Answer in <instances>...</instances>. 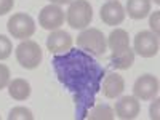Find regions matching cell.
<instances>
[{
  "label": "cell",
  "instance_id": "1",
  "mask_svg": "<svg viewBox=\"0 0 160 120\" xmlns=\"http://www.w3.org/2000/svg\"><path fill=\"white\" fill-rule=\"evenodd\" d=\"M59 82L68 88L75 102V118H87L95 106V98L101 90L106 71L102 66L83 50L71 48L58 53L51 61Z\"/></svg>",
  "mask_w": 160,
  "mask_h": 120
},
{
  "label": "cell",
  "instance_id": "2",
  "mask_svg": "<svg viewBox=\"0 0 160 120\" xmlns=\"http://www.w3.org/2000/svg\"><path fill=\"white\" fill-rule=\"evenodd\" d=\"M108 47L111 48V62L115 69H128L135 62V50L130 48V37L123 29H115L108 37Z\"/></svg>",
  "mask_w": 160,
  "mask_h": 120
},
{
  "label": "cell",
  "instance_id": "3",
  "mask_svg": "<svg viewBox=\"0 0 160 120\" xmlns=\"http://www.w3.org/2000/svg\"><path fill=\"white\" fill-rule=\"evenodd\" d=\"M77 47L91 56H102L108 48V38L96 28L83 29L77 35Z\"/></svg>",
  "mask_w": 160,
  "mask_h": 120
},
{
  "label": "cell",
  "instance_id": "4",
  "mask_svg": "<svg viewBox=\"0 0 160 120\" xmlns=\"http://www.w3.org/2000/svg\"><path fill=\"white\" fill-rule=\"evenodd\" d=\"M68 24L72 29H87L93 21V8L88 0H74L69 5L68 15H66Z\"/></svg>",
  "mask_w": 160,
  "mask_h": 120
},
{
  "label": "cell",
  "instance_id": "5",
  "mask_svg": "<svg viewBox=\"0 0 160 120\" xmlns=\"http://www.w3.org/2000/svg\"><path fill=\"white\" fill-rule=\"evenodd\" d=\"M16 59L21 64V68L35 69V68H38V64L42 62L43 55H42V50H40L37 42L26 38L16 47Z\"/></svg>",
  "mask_w": 160,
  "mask_h": 120
},
{
  "label": "cell",
  "instance_id": "6",
  "mask_svg": "<svg viewBox=\"0 0 160 120\" xmlns=\"http://www.w3.org/2000/svg\"><path fill=\"white\" fill-rule=\"evenodd\" d=\"M8 32L13 35V38H19V40H26L31 38L35 32V22L34 19L26 15V13H15L7 22Z\"/></svg>",
  "mask_w": 160,
  "mask_h": 120
},
{
  "label": "cell",
  "instance_id": "7",
  "mask_svg": "<svg viewBox=\"0 0 160 120\" xmlns=\"http://www.w3.org/2000/svg\"><path fill=\"white\" fill-rule=\"evenodd\" d=\"M135 53H138L142 58H152L158 53L160 42H158V35H155L152 31H141L135 37Z\"/></svg>",
  "mask_w": 160,
  "mask_h": 120
},
{
  "label": "cell",
  "instance_id": "8",
  "mask_svg": "<svg viewBox=\"0 0 160 120\" xmlns=\"http://www.w3.org/2000/svg\"><path fill=\"white\" fill-rule=\"evenodd\" d=\"M133 93H135V98H138L139 101L154 99L158 93V78L152 74H144L138 77L133 85Z\"/></svg>",
  "mask_w": 160,
  "mask_h": 120
},
{
  "label": "cell",
  "instance_id": "9",
  "mask_svg": "<svg viewBox=\"0 0 160 120\" xmlns=\"http://www.w3.org/2000/svg\"><path fill=\"white\" fill-rule=\"evenodd\" d=\"M64 19H66V16H64V11L61 10V7L53 5V3L43 7L42 11H40V15H38V24L47 31L59 29L64 24Z\"/></svg>",
  "mask_w": 160,
  "mask_h": 120
},
{
  "label": "cell",
  "instance_id": "10",
  "mask_svg": "<svg viewBox=\"0 0 160 120\" xmlns=\"http://www.w3.org/2000/svg\"><path fill=\"white\" fill-rule=\"evenodd\" d=\"M99 15L106 26H118L125 19V8L118 0H109L101 7Z\"/></svg>",
  "mask_w": 160,
  "mask_h": 120
},
{
  "label": "cell",
  "instance_id": "11",
  "mask_svg": "<svg viewBox=\"0 0 160 120\" xmlns=\"http://www.w3.org/2000/svg\"><path fill=\"white\" fill-rule=\"evenodd\" d=\"M72 43H74V38L71 37V34L66 31H61V29L51 31L50 35L47 37V48L51 53H56V55L71 50Z\"/></svg>",
  "mask_w": 160,
  "mask_h": 120
},
{
  "label": "cell",
  "instance_id": "12",
  "mask_svg": "<svg viewBox=\"0 0 160 120\" xmlns=\"http://www.w3.org/2000/svg\"><path fill=\"white\" fill-rule=\"evenodd\" d=\"M139 112H141V104L139 99L135 96H123L118 99V102H115V115L123 120L136 118Z\"/></svg>",
  "mask_w": 160,
  "mask_h": 120
},
{
  "label": "cell",
  "instance_id": "13",
  "mask_svg": "<svg viewBox=\"0 0 160 120\" xmlns=\"http://www.w3.org/2000/svg\"><path fill=\"white\" fill-rule=\"evenodd\" d=\"M125 90V80L118 74H109L102 82V95L109 99L120 96Z\"/></svg>",
  "mask_w": 160,
  "mask_h": 120
},
{
  "label": "cell",
  "instance_id": "14",
  "mask_svg": "<svg viewBox=\"0 0 160 120\" xmlns=\"http://www.w3.org/2000/svg\"><path fill=\"white\" fill-rule=\"evenodd\" d=\"M125 13L131 19H144L151 13V0H128Z\"/></svg>",
  "mask_w": 160,
  "mask_h": 120
},
{
  "label": "cell",
  "instance_id": "15",
  "mask_svg": "<svg viewBox=\"0 0 160 120\" xmlns=\"http://www.w3.org/2000/svg\"><path fill=\"white\" fill-rule=\"evenodd\" d=\"M8 93L13 99L16 101H26L31 96V85L24 78H15L8 83Z\"/></svg>",
  "mask_w": 160,
  "mask_h": 120
},
{
  "label": "cell",
  "instance_id": "16",
  "mask_svg": "<svg viewBox=\"0 0 160 120\" xmlns=\"http://www.w3.org/2000/svg\"><path fill=\"white\" fill-rule=\"evenodd\" d=\"M90 120H112L114 118V111L106 104H96L95 109L88 112L87 115Z\"/></svg>",
  "mask_w": 160,
  "mask_h": 120
},
{
  "label": "cell",
  "instance_id": "17",
  "mask_svg": "<svg viewBox=\"0 0 160 120\" xmlns=\"http://www.w3.org/2000/svg\"><path fill=\"white\" fill-rule=\"evenodd\" d=\"M10 120H32V111L28 108H22V106H18V108H13L8 114Z\"/></svg>",
  "mask_w": 160,
  "mask_h": 120
},
{
  "label": "cell",
  "instance_id": "18",
  "mask_svg": "<svg viewBox=\"0 0 160 120\" xmlns=\"http://www.w3.org/2000/svg\"><path fill=\"white\" fill-rule=\"evenodd\" d=\"M13 51V43L7 35H0V61L10 58Z\"/></svg>",
  "mask_w": 160,
  "mask_h": 120
},
{
  "label": "cell",
  "instance_id": "19",
  "mask_svg": "<svg viewBox=\"0 0 160 120\" xmlns=\"http://www.w3.org/2000/svg\"><path fill=\"white\" fill-rule=\"evenodd\" d=\"M10 83V69L5 64H0V90H3Z\"/></svg>",
  "mask_w": 160,
  "mask_h": 120
},
{
  "label": "cell",
  "instance_id": "20",
  "mask_svg": "<svg viewBox=\"0 0 160 120\" xmlns=\"http://www.w3.org/2000/svg\"><path fill=\"white\" fill-rule=\"evenodd\" d=\"M15 7V0H0V16L10 13Z\"/></svg>",
  "mask_w": 160,
  "mask_h": 120
},
{
  "label": "cell",
  "instance_id": "21",
  "mask_svg": "<svg viewBox=\"0 0 160 120\" xmlns=\"http://www.w3.org/2000/svg\"><path fill=\"white\" fill-rule=\"evenodd\" d=\"M158 18H160V11H154L149 19V26L155 35H158Z\"/></svg>",
  "mask_w": 160,
  "mask_h": 120
},
{
  "label": "cell",
  "instance_id": "22",
  "mask_svg": "<svg viewBox=\"0 0 160 120\" xmlns=\"http://www.w3.org/2000/svg\"><path fill=\"white\" fill-rule=\"evenodd\" d=\"M158 102H160V101H158V98L155 96V98H154V102L151 104V111H149L152 120H158V117H160V114H158Z\"/></svg>",
  "mask_w": 160,
  "mask_h": 120
},
{
  "label": "cell",
  "instance_id": "23",
  "mask_svg": "<svg viewBox=\"0 0 160 120\" xmlns=\"http://www.w3.org/2000/svg\"><path fill=\"white\" fill-rule=\"evenodd\" d=\"M50 2H51L53 5H68V3L72 2V0H50Z\"/></svg>",
  "mask_w": 160,
  "mask_h": 120
},
{
  "label": "cell",
  "instance_id": "24",
  "mask_svg": "<svg viewBox=\"0 0 160 120\" xmlns=\"http://www.w3.org/2000/svg\"><path fill=\"white\" fill-rule=\"evenodd\" d=\"M152 2H154V3H157V5H158V3H160V0H152Z\"/></svg>",
  "mask_w": 160,
  "mask_h": 120
}]
</instances>
